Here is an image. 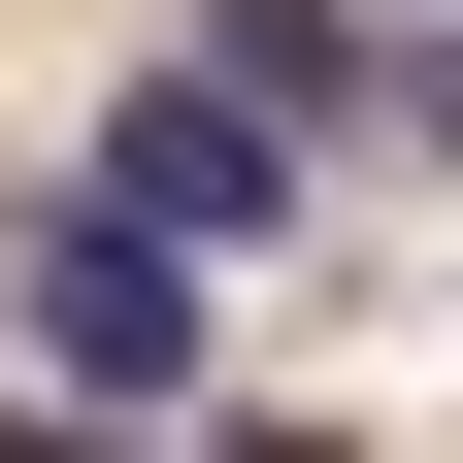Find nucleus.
Instances as JSON below:
<instances>
[{"mask_svg": "<svg viewBox=\"0 0 463 463\" xmlns=\"http://www.w3.org/2000/svg\"><path fill=\"white\" fill-rule=\"evenodd\" d=\"M199 298H232V265L133 232L99 165H67V199H0V331H33V397H199Z\"/></svg>", "mask_w": 463, "mask_h": 463, "instance_id": "nucleus-1", "label": "nucleus"}, {"mask_svg": "<svg viewBox=\"0 0 463 463\" xmlns=\"http://www.w3.org/2000/svg\"><path fill=\"white\" fill-rule=\"evenodd\" d=\"M298 165H331V133H298L265 67H199V33L99 99V199H133V232H199V265H298Z\"/></svg>", "mask_w": 463, "mask_h": 463, "instance_id": "nucleus-2", "label": "nucleus"}, {"mask_svg": "<svg viewBox=\"0 0 463 463\" xmlns=\"http://www.w3.org/2000/svg\"><path fill=\"white\" fill-rule=\"evenodd\" d=\"M199 67H265L331 165H463V33H364V0H199Z\"/></svg>", "mask_w": 463, "mask_h": 463, "instance_id": "nucleus-3", "label": "nucleus"}]
</instances>
